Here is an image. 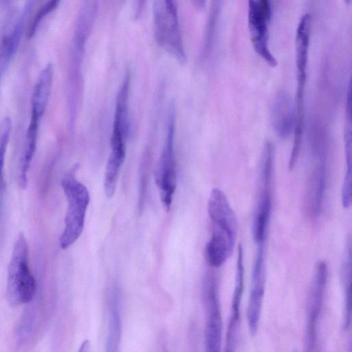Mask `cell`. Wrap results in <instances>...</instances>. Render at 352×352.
I'll return each mask as SVG.
<instances>
[{
  "mask_svg": "<svg viewBox=\"0 0 352 352\" xmlns=\"http://www.w3.org/2000/svg\"><path fill=\"white\" fill-rule=\"evenodd\" d=\"M327 277V263L325 261H319L315 267L309 291L305 352H313L314 349L317 324L323 305Z\"/></svg>",
  "mask_w": 352,
  "mask_h": 352,
  "instance_id": "9",
  "label": "cell"
},
{
  "mask_svg": "<svg viewBox=\"0 0 352 352\" xmlns=\"http://www.w3.org/2000/svg\"><path fill=\"white\" fill-rule=\"evenodd\" d=\"M173 107L169 112L166 138L155 170V182L160 189L161 201L169 210L176 188V169L174 151L175 115Z\"/></svg>",
  "mask_w": 352,
  "mask_h": 352,
  "instance_id": "6",
  "label": "cell"
},
{
  "mask_svg": "<svg viewBox=\"0 0 352 352\" xmlns=\"http://www.w3.org/2000/svg\"><path fill=\"white\" fill-rule=\"evenodd\" d=\"M60 1L50 0L43 3L34 15L31 21L27 32V37L31 38L33 37L43 19L50 13L53 12L58 6Z\"/></svg>",
  "mask_w": 352,
  "mask_h": 352,
  "instance_id": "19",
  "label": "cell"
},
{
  "mask_svg": "<svg viewBox=\"0 0 352 352\" xmlns=\"http://www.w3.org/2000/svg\"><path fill=\"white\" fill-rule=\"evenodd\" d=\"M272 14L268 0H250L248 1V28L250 39L256 53L272 66H276L277 59L269 46V29Z\"/></svg>",
  "mask_w": 352,
  "mask_h": 352,
  "instance_id": "7",
  "label": "cell"
},
{
  "mask_svg": "<svg viewBox=\"0 0 352 352\" xmlns=\"http://www.w3.org/2000/svg\"><path fill=\"white\" fill-rule=\"evenodd\" d=\"M78 168V164L74 165L61 180V186L67 200L65 228L60 238V245L63 250L74 244L80 236L89 203V194L87 188L76 177Z\"/></svg>",
  "mask_w": 352,
  "mask_h": 352,
  "instance_id": "3",
  "label": "cell"
},
{
  "mask_svg": "<svg viewBox=\"0 0 352 352\" xmlns=\"http://www.w3.org/2000/svg\"><path fill=\"white\" fill-rule=\"evenodd\" d=\"M78 352H90V343L89 340H85L80 345Z\"/></svg>",
  "mask_w": 352,
  "mask_h": 352,
  "instance_id": "22",
  "label": "cell"
},
{
  "mask_svg": "<svg viewBox=\"0 0 352 352\" xmlns=\"http://www.w3.org/2000/svg\"><path fill=\"white\" fill-rule=\"evenodd\" d=\"M203 294L208 312L205 328V352H220L222 319L217 280L212 273H208L204 279Z\"/></svg>",
  "mask_w": 352,
  "mask_h": 352,
  "instance_id": "8",
  "label": "cell"
},
{
  "mask_svg": "<svg viewBox=\"0 0 352 352\" xmlns=\"http://www.w3.org/2000/svg\"><path fill=\"white\" fill-rule=\"evenodd\" d=\"M118 296L112 298L105 352H118L121 338L122 322Z\"/></svg>",
  "mask_w": 352,
  "mask_h": 352,
  "instance_id": "16",
  "label": "cell"
},
{
  "mask_svg": "<svg viewBox=\"0 0 352 352\" xmlns=\"http://www.w3.org/2000/svg\"><path fill=\"white\" fill-rule=\"evenodd\" d=\"M36 288V281L29 268L26 239L23 233H20L8 265L6 287L8 300L15 306L27 304L33 299Z\"/></svg>",
  "mask_w": 352,
  "mask_h": 352,
  "instance_id": "4",
  "label": "cell"
},
{
  "mask_svg": "<svg viewBox=\"0 0 352 352\" xmlns=\"http://www.w3.org/2000/svg\"><path fill=\"white\" fill-rule=\"evenodd\" d=\"M208 212L212 232L206 245L205 256L211 267H219L228 260L234 250L237 221L226 195L217 188L210 192Z\"/></svg>",
  "mask_w": 352,
  "mask_h": 352,
  "instance_id": "1",
  "label": "cell"
},
{
  "mask_svg": "<svg viewBox=\"0 0 352 352\" xmlns=\"http://www.w3.org/2000/svg\"><path fill=\"white\" fill-rule=\"evenodd\" d=\"M311 16L305 13L300 18L296 31V65L297 86L295 96V124L294 141L289 163L295 164L298 159L305 120V93L307 80L308 48L311 31Z\"/></svg>",
  "mask_w": 352,
  "mask_h": 352,
  "instance_id": "2",
  "label": "cell"
},
{
  "mask_svg": "<svg viewBox=\"0 0 352 352\" xmlns=\"http://www.w3.org/2000/svg\"><path fill=\"white\" fill-rule=\"evenodd\" d=\"M130 76L127 74L116 97V109L111 137V151L126 152V142L129 133V91Z\"/></svg>",
  "mask_w": 352,
  "mask_h": 352,
  "instance_id": "12",
  "label": "cell"
},
{
  "mask_svg": "<svg viewBox=\"0 0 352 352\" xmlns=\"http://www.w3.org/2000/svg\"><path fill=\"white\" fill-rule=\"evenodd\" d=\"M265 285V243L258 244L252 273L247 320L250 331L256 333L259 323Z\"/></svg>",
  "mask_w": 352,
  "mask_h": 352,
  "instance_id": "10",
  "label": "cell"
},
{
  "mask_svg": "<svg viewBox=\"0 0 352 352\" xmlns=\"http://www.w3.org/2000/svg\"><path fill=\"white\" fill-rule=\"evenodd\" d=\"M12 129V122L6 117L0 126V185L4 167L5 156Z\"/></svg>",
  "mask_w": 352,
  "mask_h": 352,
  "instance_id": "20",
  "label": "cell"
},
{
  "mask_svg": "<svg viewBox=\"0 0 352 352\" xmlns=\"http://www.w3.org/2000/svg\"><path fill=\"white\" fill-rule=\"evenodd\" d=\"M271 119L273 127L280 138H287L294 131L295 107L286 91H280L276 95L272 103Z\"/></svg>",
  "mask_w": 352,
  "mask_h": 352,
  "instance_id": "13",
  "label": "cell"
},
{
  "mask_svg": "<svg viewBox=\"0 0 352 352\" xmlns=\"http://www.w3.org/2000/svg\"><path fill=\"white\" fill-rule=\"evenodd\" d=\"M243 250L239 245L237 250L235 283L232 300V318L239 320L240 304L244 286Z\"/></svg>",
  "mask_w": 352,
  "mask_h": 352,
  "instance_id": "17",
  "label": "cell"
},
{
  "mask_svg": "<svg viewBox=\"0 0 352 352\" xmlns=\"http://www.w3.org/2000/svg\"><path fill=\"white\" fill-rule=\"evenodd\" d=\"M217 2H214V4L212 6L210 14L209 20L208 22V27L206 29V36L205 40V50H208L211 45L212 38L213 37V34L214 32V29L217 23V20L218 18V12H219V6L217 4Z\"/></svg>",
  "mask_w": 352,
  "mask_h": 352,
  "instance_id": "21",
  "label": "cell"
},
{
  "mask_svg": "<svg viewBox=\"0 0 352 352\" xmlns=\"http://www.w3.org/2000/svg\"><path fill=\"white\" fill-rule=\"evenodd\" d=\"M351 240L348 242V248L346 257L342 264L341 270L342 280L344 287L345 297V318L344 325L347 327L350 324L351 320Z\"/></svg>",
  "mask_w": 352,
  "mask_h": 352,
  "instance_id": "18",
  "label": "cell"
},
{
  "mask_svg": "<svg viewBox=\"0 0 352 352\" xmlns=\"http://www.w3.org/2000/svg\"><path fill=\"white\" fill-rule=\"evenodd\" d=\"M153 10L154 34L157 43L179 62L184 63L186 56L175 1H155Z\"/></svg>",
  "mask_w": 352,
  "mask_h": 352,
  "instance_id": "5",
  "label": "cell"
},
{
  "mask_svg": "<svg viewBox=\"0 0 352 352\" xmlns=\"http://www.w3.org/2000/svg\"><path fill=\"white\" fill-rule=\"evenodd\" d=\"M273 172L260 171V192L252 223V235L257 243H265L271 216L272 199V184Z\"/></svg>",
  "mask_w": 352,
  "mask_h": 352,
  "instance_id": "11",
  "label": "cell"
},
{
  "mask_svg": "<svg viewBox=\"0 0 352 352\" xmlns=\"http://www.w3.org/2000/svg\"><path fill=\"white\" fill-rule=\"evenodd\" d=\"M39 120L35 116L31 115L30 122L26 134L23 155L21 162L19 179V184L23 188H25L27 186V173L36 150Z\"/></svg>",
  "mask_w": 352,
  "mask_h": 352,
  "instance_id": "15",
  "label": "cell"
},
{
  "mask_svg": "<svg viewBox=\"0 0 352 352\" xmlns=\"http://www.w3.org/2000/svg\"><path fill=\"white\" fill-rule=\"evenodd\" d=\"M54 76V66L47 64L40 72L36 82L32 100L31 115L41 119L49 100Z\"/></svg>",
  "mask_w": 352,
  "mask_h": 352,
  "instance_id": "14",
  "label": "cell"
}]
</instances>
